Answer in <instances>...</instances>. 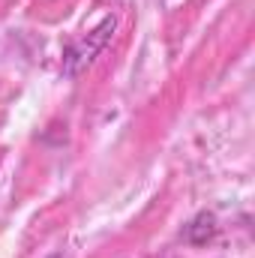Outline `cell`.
Instances as JSON below:
<instances>
[{"mask_svg": "<svg viewBox=\"0 0 255 258\" xmlns=\"http://www.w3.org/2000/svg\"><path fill=\"white\" fill-rule=\"evenodd\" d=\"M114 15H108V18H102V24L96 27V30H90L87 33V39H81V42H75L72 48H69V54H66V72L69 75H75L78 69L84 63H90L102 48H105V42H108V36L114 33Z\"/></svg>", "mask_w": 255, "mask_h": 258, "instance_id": "cell-1", "label": "cell"}]
</instances>
